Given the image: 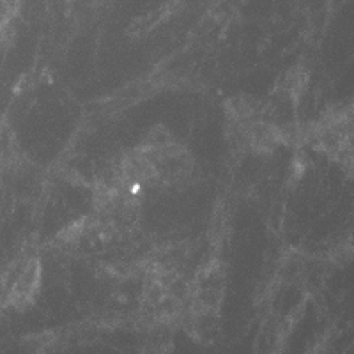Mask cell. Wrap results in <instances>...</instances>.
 Instances as JSON below:
<instances>
[{
  "label": "cell",
  "mask_w": 354,
  "mask_h": 354,
  "mask_svg": "<svg viewBox=\"0 0 354 354\" xmlns=\"http://www.w3.org/2000/svg\"><path fill=\"white\" fill-rule=\"evenodd\" d=\"M39 264L37 261H28L27 264L21 268L20 274L15 280L11 287V294H9V299L15 306L21 308L25 305H30L34 301V296H36V290L39 287Z\"/></svg>",
  "instance_id": "6da1fadb"
},
{
  "label": "cell",
  "mask_w": 354,
  "mask_h": 354,
  "mask_svg": "<svg viewBox=\"0 0 354 354\" xmlns=\"http://www.w3.org/2000/svg\"><path fill=\"white\" fill-rule=\"evenodd\" d=\"M24 0H0V39L8 34L12 18L17 17Z\"/></svg>",
  "instance_id": "7a4b0ae2"
}]
</instances>
